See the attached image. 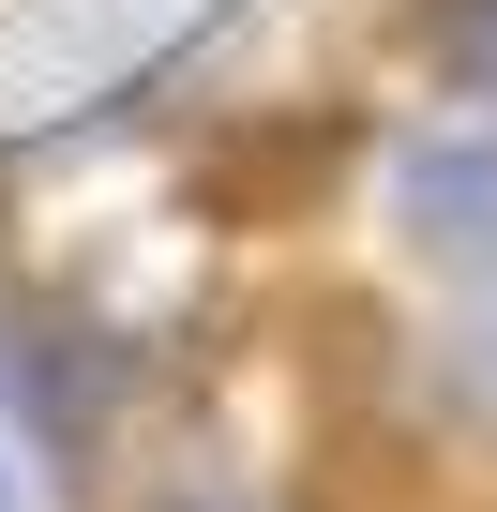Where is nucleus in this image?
Wrapping results in <instances>:
<instances>
[{"label":"nucleus","instance_id":"39448f33","mask_svg":"<svg viewBox=\"0 0 497 512\" xmlns=\"http://www.w3.org/2000/svg\"><path fill=\"white\" fill-rule=\"evenodd\" d=\"M166 512H241V497H166Z\"/></svg>","mask_w":497,"mask_h":512},{"label":"nucleus","instance_id":"7ed1b4c3","mask_svg":"<svg viewBox=\"0 0 497 512\" xmlns=\"http://www.w3.org/2000/svg\"><path fill=\"white\" fill-rule=\"evenodd\" d=\"M437 392H452V407H467V422H482V437H497V302H482V317H452V332H437Z\"/></svg>","mask_w":497,"mask_h":512},{"label":"nucleus","instance_id":"20e7f679","mask_svg":"<svg viewBox=\"0 0 497 512\" xmlns=\"http://www.w3.org/2000/svg\"><path fill=\"white\" fill-rule=\"evenodd\" d=\"M0 512H31V482H16V437H0Z\"/></svg>","mask_w":497,"mask_h":512},{"label":"nucleus","instance_id":"f257e3e1","mask_svg":"<svg viewBox=\"0 0 497 512\" xmlns=\"http://www.w3.org/2000/svg\"><path fill=\"white\" fill-rule=\"evenodd\" d=\"M392 241L437 272H497V136L482 121H437L392 151Z\"/></svg>","mask_w":497,"mask_h":512},{"label":"nucleus","instance_id":"f03ea898","mask_svg":"<svg viewBox=\"0 0 497 512\" xmlns=\"http://www.w3.org/2000/svg\"><path fill=\"white\" fill-rule=\"evenodd\" d=\"M422 61L497 106V0H422Z\"/></svg>","mask_w":497,"mask_h":512}]
</instances>
